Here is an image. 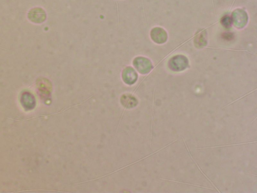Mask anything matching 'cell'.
Here are the masks:
<instances>
[{
  "label": "cell",
  "mask_w": 257,
  "mask_h": 193,
  "mask_svg": "<svg viewBox=\"0 0 257 193\" xmlns=\"http://www.w3.org/2000/svg\"><path fill=\"white\" fill-rule=\"evenodd\" d=\"M222 23L223 25H224L225 26H230L231 25V19L229 17H226L224 18V19L222 20Z\"/></svg>",
  "instance_id": "6da1fadb"
}]
</instances>
